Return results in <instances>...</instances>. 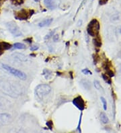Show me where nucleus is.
Segmentation results:
<instances>
[{"label":"nucleus","mask_w":121,"mask_h":133,"mask_svg":"<svg viewBox=\"0 0 121 133\" xmlns=\"http://www.w3.org/2000/svg\"><path fill=\"white\" fill-rule=\"evenodd\" d=\"M51 90L52 89L50 85L47 84H40L35 88L34 94L39 98L42 99L44 96L49 94Z\"/></svg>","instance_id":"f257e3e1"},{"label":"nucleus","mask_w":121,"mask_h":133,"mask_svg":"<svg viewBox=\"0 0 121 133\" xmlns=\"http://www.w3.org/2000/svg\"><path fill=\"white\" fill-rule=\"evenodd\" d=\"M100 25L99 22L96 19H93L88 24L87 28V32L89 35L92 37L98 36L99 31H100Z\"/></svg>","instance_id":"f03ea898"},{"label":"nucleus","mask_w":121,"mask_h":133,"mask_svg":"<svg viewBox=\"0 0 121 133\" xmlns=\"http://www.w3.org/2000/svg\"><path fill=\"white\" fill-rule=\"evenodd\" d=\"M2 66L4 69L6 70L7 71L11 73V75H13L14 76L19 78V79L22 80L26 79V75L24 72L21 71H20L18 69H16L14 68V67H11V66H9V65H5V64H2Z\"/></svg>","instance_id":"7ed1b4c3"},{"label":"nucleus","mask_w":121,"mask_h":133,"mask_svg":"<svg viewBox=\"0 0 121 133\" xmlns=\"http://www.w3.org/2000/svg\"><path fill=\"white\" fill-rule=\"evenodd\" d=\"M34 13V10H27L26 9H22L21 10L15 13L14 17L16 19H18V20H27Z\"/></svg>","instance_id":"20e7f679"},{"label":"nucleus","mask_w":121,"mask_h":133,"mask_svg":"<svg viewBox=\"0 0 121 133\" xmlns=\"http://www.w3.org/2000/svg\"><path fill=\"white\" fill-rule=\"evenodd\" d=\"M5 25H6V27L8 30H9V32L14 36L19 37V36H22V33L21 30H20L18 25L16 24L14 22H8L5 24Z\"/></svg>","instance_id":"39448f33"},{"label":"nucleus","mask_w":121,"mask_h":133,"mask_svg":"<svg viewBox=\"0 0 121 133\" xmlns=\"http://www.w3.org/2000/svg\"><path fill=\"white\" fill-rule=\"evenodd\" d=\"M73 104L75 106L76 108H78L79 110L83 111L85 110L86 108V103L84 102V99L81 97L80 96H77L75 97L74 99H73Z\"/></svg>","instance_id":"423d86ee"},{"label":"nucleus","mask_w":121,"mask_h":133,"mask_svg":"<svg viewBox=\"0 0 121 133\" xmlns=\"http://www.w3.org/2000/svg\"><path fill=\"white\" fill-rule=\"evenodd\" d=\"M11 117L10 114L6 113L0 114V122L3 124H8L11 122Z\"/></svg>","instance_id":"0eeeda50"},{"label":"nucleus","mask_w":121,"mask_h":133,"mask_svg":"<svg viewBox=\"0 0 121 133\" xmlns=\"http://www.w3.org/2000/svg\"><path fill=\"white\" fill-rule=\"evenodd\" d=\"M11 44L6 42H0V56H2L4 51L9 50L11 48Z\"/></svg>","instance_id":"6e6552de"},{"label":"nucleus","mask_w":121,"mask_h":133,"mask_svg":"<svg viewBox=\"0 0 121 133\" xmlns=\"http://www.w3.org/2000/svg\"><path fill=\"white\" fill-rule=\"evenodd\" d=\"M44 3L50 10H54L56 7L55 0H44Z\"/></svg>","instance_id":"1a4fd4ad"},{"label":"nucleus","mask_w":121,"mask_h":133,"mask_svg":"<svg viewBox=\"0 0 121 133\" xmlns=\"http://www.w3.org/2000/svg\"><path fill=\"white\" fill-rule=\"evenodd\" d=\"M53 18H47V19H44L39 23V27H45V26H49L53 22Z\"/></svg>","instance_id":"9d476101"},{"label":"nucleus","mask_w":121,"mask_h":133,"mask_svg":"<svg viewBox=\"0 0 121 133\" xmlns=\"http://www.w3.org/2000/svg\"><path fill=\"white\" fill-rule=\"evenodd\" d=\"M12 57H14V58L16 59V60L19 61H26L27 59H26V57L22 54L20 53H14L12 55Z\"/></svg>","instance_id":"9b49d317"},{"label":"nucleus","mask_w":121,"mask_h":133,"mask_svg":"<svg viewBox=\"0 0 121 133\" xmlns=\"http://www.w3.org/2000/svg\"><path fill=\"white\" fill-rule=\"evenodd\" d=\"M93 42H94V44L96 47L100 48L102 46V40H101L100 36H95V38L93 40Z\"/></svg>","instance_id":"f8f14e48"},{"label":"nucleus","mask_w":121,"mask_h":133,"mask_svg":"<svg viewBox=\"0 0 121 133\" xmlns=\"http://www.w3.org/2000/svg\"><path fill=\"white\" fill-rule=\"evenodd\" d=\"M100 120L102 122V123L104 124H107L108 122H109V119H108V116H106V114L104 113V112H102L100 114Z\"/></svg>","instance_id":"ddd939ff"},{"label":"nucleus","mask_w":121,"mask_h":133,"mask_svg":"<svg viewBox=\"0 0 121 133\" xmlns=\"http://www.w3.org/2000/svg\"><path fill=\"white\" fill-rule=\"evenodd\" d=\"M42 75L44 76V77L47 79H48L49 78L51 77L52 75V72L50 71H49L48 69H44L43 70V73H42Z\"/></svg>","instance_id":"4468645a"},{"label":"nucleus","mask_w":121,"mask_h":133,"mask_svg":"<svg viewBox=\"0 0 121 133\" xmlns=\"http://www.w3.org/2000/svg\"><path fill=\"white\" fill-rule=\"evenodd\" d=\"M14 47L16 49H26V45L22 43H20V42H17L14 44Z\"/></svg>","instance_id":"2eb2a0df"},{"label":"nucleus","mask_w":121,"mask_h":133,"mask_svg":"<svg viewBox=\"0 0 121 133\" xmlns=\"http://www.w3.org/2000/svg\"><path fill=\"white\" fill-rule=\"evenodd\" d=\"M102 78H103V79L108 84L110 85L112 83V81H111V79H110V77L108 76V75H106V74H102Z\"/></svg>","instance_id":"dca6fc26"},{"label":"nucleus","mask_w":121,"mask_h":133,"mask_svg":"<svg viewBox=\"0 0 121 133\" xmlns=\"http://www.w3.org/2000/svg\"><path fill=\"white\" fill-rule=\"evenodd\" d=\"M94 87H95L98 90H102V91H103V88H102V87L101 86V85H100V82H99L98 81H96V80L94 81Z\"/></svg>","instance_id":"f3484780"},{"label":"nucleus","mask_w":121,"mask_h":133,"mask_svg":"<svg viewBox=\"0 0 121 133\" xmlns=\"http://www.w3.org/2000/svg\"><path fill=\"white\" fill-rule=\"evenodd\" d=\"M11 2L14 5H20L24 3V0H11Z\"/></svg>","instance_id":"a211bd4d"},{"label":"nucleus","mask_w":121,"mask_h":133,"mask_svg":"<svg viewBox=\"0 0 121 133\" xmlns=\"http://www.w3.org/2000/svg\"><path fill=\"white\" fill-rule=\"evenodd\" d=\"M100 99H101V102H102V104H103L104 110L106 111L107 110V102H106V99H105L104 97H100Z\"/></svg>","instance_id":"6ab92c4d"},{"label":"nucleus","mask_w":121,"mask_h":133,"mask_svg":"<svg viewBox=\"0 0 121 133\" xmlns=\"http://www.w3.org/2000/svg\"><path fill=\"white\" fill-rule=\"evenodd\" d=\"M46 124H47V127H48L49 130H53V121H51V120L47 121Z\"/></svg>","instance_id":"aec40b11"},{"label":"nucleus","mask_w":121,"mask_h":133,"mask_svg":"<svg viewBox=\"0 0 121 133\" xmlns=\"http://www.w3.org/2000/svg\"><path fill=\"white\" fill-rule=\"evenodd\" d=\"M81 119H82V113H81L80 116H79V124L78 126V130L79 132H81Z\"/></svg>","instance_id":"412c9836"},{"label":"nucleus","mask_w":121,"mask_h":133,"mask_svg":"<svg viewBox=\"0 0 121 133\" xmlns=\"http://www.w3.org/2000/svg\"><path fill=\"white\" fill-rule=\"evenodd\" d=\"M82 73L84 74H86V75H87V74H90L92 75V73L90 71H89L88 69H83L82 70Z\"/></svg>","instance_id":"4be33fe9"},{"label":"nucleus","mask_w":121,"mask_h":133,"mask_svg":"<svg viewBox=\"0 0 121 133\" xmlns=\"http://www.w3.org/2000/svg\"><path fill=\"white\" fill-rule=\"evenodd\" d=\"M54 32H55V30H54L53 32V31H52V32H50L49 33V34H47V36H45V38H44V39H45V40H47V39H49V38H50V37H52V36H53Z\"/></svg>","instance_id":"5701e85b"},{"label":"nucleus","mask_w":121,"mask_h":133,"mask_svg":"<svg viewBox=\"0 0 121 133\" xmlns=\"http://www.w3.org/2000/svg\"><path fill=\"white\" fill-rule=\"evenodd\" d=\"M39 45H33L31 46L30 49V50H32V51H34V50H38V49H39Z\"/></svg>","instance_id":"b1692460"},{"label":"nucleus","mask_w":121,"mask_h":133,"mask_svg":"<svg viewBox=\"0 0 121 133\" xmlns=\"http://www.w3.org/2000/svg\"><path fill=\"white\" fill-rule=\"evenodd\" d=\"M53 39L54 42H57V41H59V39L58 34H55V35H54L53 37Z\"/></svg>","instance_id":"393cba45"},{"label":"nucleus","mask_w":121,"mask_h":133,"mask_svg":"<svg viewBox=\"0 0 121 133\" xmlns=\"http://www.w3.org/2000/svg\"><path fill=\"white\" fill-rule=\"evenodd\" d=\"M109 0H100V5H104V4H106L107 2H108Z\"/></svg>","instance_id":"a878e982"},{"label":"nucleus","mask_w":121,"mask_h":133,"mask_svg":"<svg viewBox=\"0 0 121 133\" xmlns=\"http://www.w3.org/2000/svg\"><path fill=\"white\" fill-rule=\"evenodd\" d=\"M32 39L31 38H26L24 40V41H25V42H28V43H30H30H32Z\"/></svg>","instance_id":"bb28decb"},{"label":"nucleus","mask_w":121,"mask_h":133,"mask_svg":"<svg viewBox=\"0 0 121 133\" xmlns=\"http://www.w3.org/2000/svg\"><path fill=\"white\" fill-rule=\"evenodd\" d=\"M120 33H121V28H120Z\"/></svg>","instance_id":"cd10ccee"},{"label":"nucleus","mask_w":121,"mask_h":133,"mask_svg":"<svg viewBox=\"0 0 121 133\" xmlns=\"http://www.w3.org/2000/svg\"><path fill=\"white\" fill-rule=\"evenodd\" d=\"M1 1H2V0H0V2H1Z\"/></svg>","instance_id":"c85d7f7f"}]
</instances>
